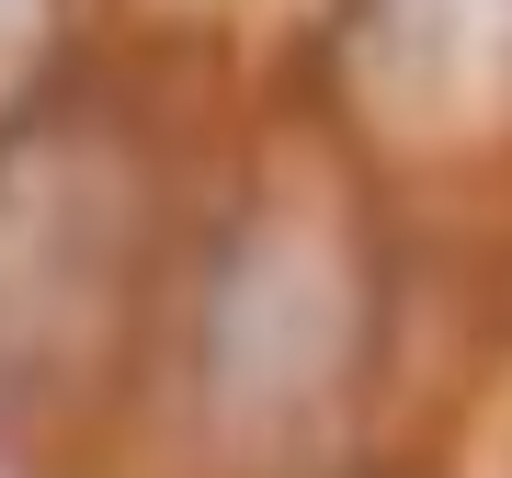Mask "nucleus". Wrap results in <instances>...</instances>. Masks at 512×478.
<instances>
[{
  "instance_id": "nucleus-1",
  "label": "nucleus",
  "mask_w": 512,
  "mask_h": 478,
  "mask_svg": "<svg viewBox=\"0 0 512 478\" xmlns=\"http://www.w3.org/2000/svg\"><path fill=\"white\" fill-rule=\"evenodd\" d=\"M12 12H23V0H0V23H12Z\"/></svg>"
}]
</instances>
